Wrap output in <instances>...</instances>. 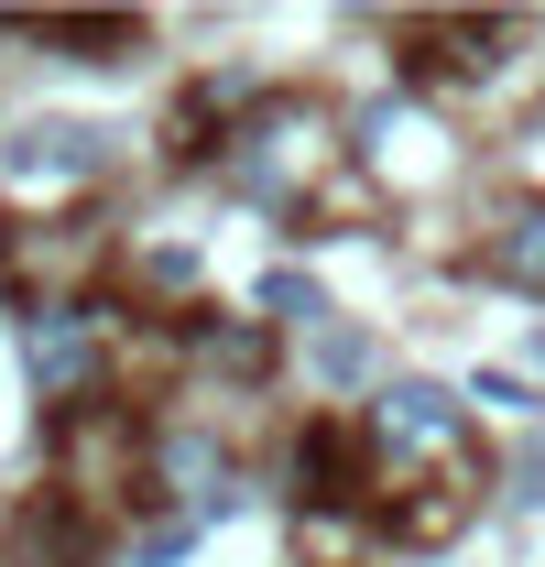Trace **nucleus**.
<instances>
[{
	"instance_id": "f257e3e1",
	"label": "nucleus",
	"mask_w": 545,
	"mask_h": 567,
	"mask_svg": "<svg viewBox=\"0 0 545 567\" xmlns=\"http://www.w3.org/2000/svg\"><path fill=\"white\" fill-rule=\"evenodd\" d=\"M371 447L382 458H470V393H448V382H382L371 393Z\"/></svg>"
},
{
	"instance_id": "f03ea898",
	"label": "nucleus",
	"mask_w": 545,
	"mask_h": 567,
	"mask_svg": "<svg viewBox=\"0 0 545 567\" xmlns=\"http://www.w3.org/2000/svg\"><path fill=\"white\" fill-rule=\"evenodd\" d=\"M110 164V132L99 121H33V132H11L0 142V175L33 197V186H88Z\"/></svg>"
},
{
	"instance_id": "7ed1b4c3",
	"label": "nucleus",
	"mask_w": 545,
	"mask_h": 567,
	"mask_svg": "<svg viewBox=\"0 0 545 567\" xmlns=\"http://www.w3.org/2000/svg\"><path fill=\"white\" fill-rule=\"evenodd\" d=\"M153 481L186 502V524H218V513H240V481H229V447L207 436V425H164L153 436Z\"/></svg>"
},
{
	"instance_id": "20e7f679",
	"label": "nucleus",
	"mask_w": 545,
	"mask_h": 567,
	"mask_svg": "<svg viewBox=\"0 0 545 567\" xmlns=\"http://www.w3.org/2000/svg\"><path fill=\"white\" fill-rule=\"evenodd\" d=\"M22 360H33V393H44V404H76V393L99 382V306H33Z\"/></svg>"
},
{
	"instance_id": "39448f33",
	"label": "nucleus",
	"mask_w": 545,
	"mask_h": 567,
	"mask_svg": "<svg viewBox=\"0 0 545 567\" xmlns=\"http://www.w3.org/2000/svg\"><path fill=\"white\" fill-rule=\"evenodd\" d=\"M480 274L502 284V295H535V306H545V197L502 208V229L480 240Z\"/></svg>"
},
{
	"instance_id": "423d86ee",
	"label": "nucleus",
	"mask_w": 545,
	"mask_h": 567,
	"mask_svg": "<svg viewBox=\"0 0 545 567\" xmlns=\"http://www.w3.org/2000/svg\"><path fill=\"white\" fill-rule=\"evenodd\" d=\"M11 33L55 44V55H76V66H110V55L142 44V22H121V11H44V22H11Z\"/></svg>"
},
{
	"instance_id": "0eeeda50",
	"label": "nucleus",
	"mask_w": 545,
	"mask_h": 567,
	"mask_svg": "<svg viewBox=\"0 0 545 567\" xmlns=\"http://www.w3.org/2000/svg\"><path fill=\"white\" fill-rule=\"evenodd\" d=\"M295 502H349V436L339 425H306L295 436Z\"/></svg>"
},
{
	"instance_id": "6e6552de",
	"label": "nucleus",
	"mask_w": 545,
	"mask_h": 567,
	"mask_svg": "<svg viewBox=\"0 0 545 567\" xmlns=\"http://www.w3.org/2000/svg\"><path fill=\"white\" fill-rule=\"evenodd\" d=\"M263 306L284 317V328H328V295H317V274H263Z\"/></svg>"
},
{
	"instance_id": "1a4fd4ad",
	"label": "nucleus",
	"mask_w": 545,
	"mask_h": 567,
	"mask_svg": "<svg viewBox=\"0 0 545 567\" xmlns=\"http://www.w3.org/2000/svg\"><path fill=\"white\" fill-rule=\"evenodd\" d=\"M470 404H502V415H535V393H524L513 371H480V382H470Z\"/></svg>"
},
{
	"instance_id": "9d476101",
	"label": "nucleus",
	"mask_w": 545,
	"mask_h": 567,
	"mask_svg": "<svg viewBox=\"0 0 545 567\" xmlns=\"http://www.w3.org/2000/svg\"><path fill=\"white\" fill-rule=\"evenodd\" d=\"M513 481H524V492H513V502H545V425H535V436H524V458H513Z\"/></svg>"
}]
</instances>
